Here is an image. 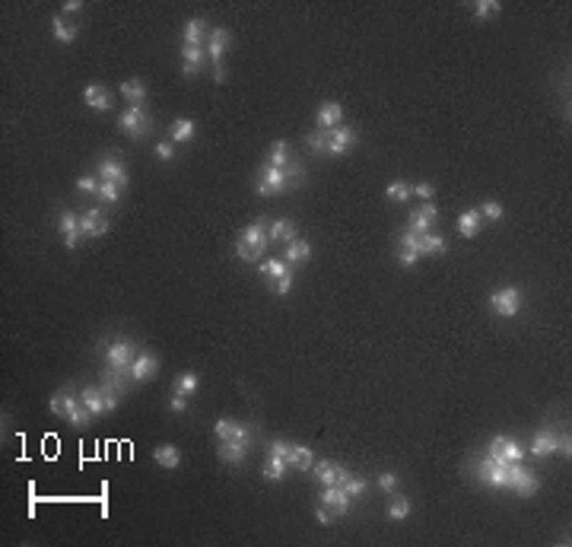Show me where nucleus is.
<instances>
[{"instance_id": "1", "label": "nucleus", "mask_w": 572, "mask_h": 547, "mask_svg": "<svg viewBox=\"0 0 572 547\" xmlns=\"http://www.w3.org/2000/svg\"><path fill=\"white\" fill-rule=\"evenodd\" d=\"M99 353H102L105 373L118 375V379H130V369H134V360H137V344L124 334H115V338L102 340L99 344Z\"/></svg>"}, {"instance_id": "2", "label": "nucleus", "mask_w": 572, "mask_h": 547, "mask_svg": "<svg viewBox=\"0 0 572 547\" xmlns=\"http://www.w3.org/2000/svg\"><path fill=\"white\" fill-rule=\"evenodd\" d=\"M48 410H51L54 417H64L70 426H89L93 423V414L83 408V401H80V391L73 385L67 388L54 391L51 401H48Z\"/></svg>"}, {"instance_id": "3", "label": "nucleus", "mask_w": 572, "mask_h": 547, "mask_svg": "<svg viewBox=\"0 0 572 547\" xmlns=\"http://www.w3.org/2000/svg\"><path fill=\"white\" fill-rule=\"evenodd\" d=\"M153 112H150V105H128L121 112V118H118V128L128 134L130 140H147L150 134H153Z\"/></svg>"}, {"instance_id": "4", "label": "nucleus", "mask_w": 572, "mask_h": 547, "mask_svg": "<svg viewBox=\"0 0 572 547\" xmlns=\"http://www.w3.org/2000/svg\"><path fill=\"white\" fill-rule=\"evenodd\" d=\"M229 42H233V35H229V29H226V26H213V29H210L207 54H210V61H213V77H217V83H223V80H226L223 54H226V48H229Z\"/></svg>"}, {"instance_id": "5", "label": "nucleus", "mask_w": 572, "mask_h": 547, "mask_svg": "<svg viewBox=\"0 0 572 547\" xmlns=\"http://www.w3.org/2000/svg\"><path fill=\"white\" fill-rule=\"evenodd\" d=\"M254 191L258 194H283L289 191V178H286V169H274V165H261L258 178H254Z\"/></svg>"}, {"instance_id": "6", "label": "nucleus", "mask_w": 572, "mask_h": 547, "mask_svg": "<svg viewBox=\"0 0 572 547\" xmlns=\"http://www.w3.org/2000/svg\"><path fill=\"white\" fill-rule=\"evenodd\" d=\"M318 503L324 506V509H328L334 519H344V515L353 509V496H350L344 487H321Z\"/></svg>"}, {"instance_id": "7", "label": "nucleus", "mask_w": 572, "mask_h": 547, "mask_svg": "<svg viewBox=\"0 0 572 547\" xmlns=\"http://www.w3.org/2000/svg\"><path fill=\"white\" fill-rule=\"evenodd\" d=\"M490 309L499 318H515L521 312V290L519 287H503L490 296Z\"/></svg>"}, {"instance_id": "8", "label": "nucleus", "mask_w": 572, "mask_h": 547, "mask_svg": "<svg viewBox=\"0 0 572 547\" xmlns=\"http://www.w3.org/2000/svg\"><path fill=\"white\" fill-rule=\"evenodd\" d=\"M254 445V433L252 436H242V439H229V443H219L217 445V455L223 465H245V458H248V452H252Z\"/></svg>"}, {"instance_id": "9", "label": "nucleus", "mask_w": 572, "mask_h": 547, "mask_svg": "<svg viewBox=\"0 0 572 547\" xmlns=\"http://www.w3.org/2000/svg\"><path fill=\"white\" fill-rule=\"evenodd\" d=\"M95 175H99L102 182H115L118 188H128L130 185L128 165H124L118 156H99V163H95Z\"/></svg>"}, {"instance_id": "10", "label": "nucleus", "mask_w": 572, "mask_h": 547, "mask_svg": "<svg viewBox=\"0 0 572 547\" xmlns=\"http://www.w3.org/2000/svg\"><path fill=\"white\" fill-rule=\"evenodd\" d=\"M312 471H315V480H318L321 487H340L344 480L350 478V468H347V465H337V461H331V458L315 461Z\"/></svg>"}, {"instance_id": "11", "label": "nucleus", "mask_w": 572, "mask_h": 547, "mask_svg": "<svg viewBox=\"0 0 572 547\" xmlns=\"http://www.w3.org/2000/svg\"><path fill=\"white\" fill-rule=\"evenodd\" d=\"M108 229H112V220H108V213L102 207H93L86 213H80V233H83V239H99Z\"/></svg>"}, {"instance_id": "12", "label": "nucleus", "mask_w": 572, "mask_h": 547, "mask_svg": "<svg viewBox=\"0 0 572 547\" xmlns=\"http://www.w3.org/2000/svg\"><path fill=\"white\" fill-rule=\"evenodd\" d=\"M356 143H359L356 130L350 128V124H337V128L331 130V137H328V156H347Z\"/></svg>"}, {"instance_id": "13", "label": "nucleus", "mask_w": 572, "mask_h": 547, "mask_svg": "<svg viewBox=\"0 0 572 547\" xmlns=\"http://www.w3.org/2000/svg\"><path fill=\"white\" fill-rule=\"evenodd\" d=\"M58 229H61V235H64V248H77L80 245V239H83V233H80V213L77 210H61L58 213Z\"/></svg>"}, {"instance_id": "14", "label": "nucleus", "mask_w": 572, "mask_h": 547, "mask_svg": "<svg viewBox=\"0 0 572 547\" xmlns=\"http://www.w3.org/2000/svg\"><path fill=\"white\" fill-rule=\"evenodd\" d=\"M436 217H439V210H436V204L433 200H423V204H416L414 210H410V220H407V226L414 229V233H429V226L436 223Z\"/></svg>"}, {"instance_id": "15", "label": "nucleus", "mask_w": 572, "mask_h": 547, "mask_svg": "<svg viewBox=\"0 0 572 547\" xmlns=\"http://www.w3.org/2000/svg\"><path fill=\"white\" fill-rule=\"evenodd\" d=\"M207 64V48L200 45H182V73L184 77H198Z\"/></svg>"}, {"instance_id": "16", "label": "nucleus", "mask_w": 572, "mask_h": 547, "mask_svg": "<svg viewBox=\"0 0 572 547\" xmlns=\"http://www.w3.org/2000/svg\"><path fill=\"white\" fill-rule=\"evenodd\" d=\"M156 373H159L156 353H150V350H140L137 360H134V369H130V379H134V382H150V379H153Z\"/></svg>"}, {"instance_id": "17", "label": "nucleus", "mask_w": 572, "mask_h": 547, "mask_svg": "<svg viewBox=\"0 0 572 547\" xmlns=\"http://www.w3.org/2000/svg\"><path fill=\"white\" fill-rule=\"evenodd\" d=\"M556 439H560V430H540L534 439H531V455L534 458H550V455H556Z\"/></svg>"}, {"instance_id": "18", "label": "nucleus", "mask_w": 572, "mask_h": 547, "mask_svg": "<svg viewBox=\"0 0 572 547\" xmlns=\"http://www.w3.org/2000/svg\"><path fill=\"white\" fill-rule=\"evenodd\" d=\"M213 433H217L219 443H229V439H242V436H252V426L248 423H239L233 417H219L213 423Z\"/></svg>"}, {"instance_id": "19", "label": "nucleus", "mask_w": 572, "mask_h": 547, "mask_svg": "<svg viewBox=\"0 0 572 547\" xmlns=\"http://www.w3.org/2000/svg\"><path fill=\"white\" fill-rule=\"evenodd\" d=\"M296 235H299V229H296L293 220L280 217V220H270V223H267V239H270V245H286V242H293Z\"/></svg>"}, {"instance_id": "20", "label": "nucleus", "mask_w": 572, "mask_h": 547, "mask_svg": "<svg viewBox=\"0 0 572 547\" xmlns=\"http://www.w3.org/2000/svg\"><path fill=\"white\" fill-rule=\"evenodd\" d=\"M267 223L270 220H254L252 226H245L242 233H239V242H245V245H254V248H267L270 245V239H267Z\"/></svg>"}, {"instance_id": "21", "label": "nucleus", "mask_w": 572, "mask_h": 547, "mask_svg": "<svg viewBox=\"0 0 572 547\" xmlns=\"http://www.w3.org/2000/svg\"><path fill=\"white\" fill-rule=\"evenodd\" d=\"M83 102H86L93 112H108V108H112V93H108V86H102V83H89V86L83 89Z\"/></svg>"}, {"instance_id": "22", "label": "nucleus", "mask_w": 572, "mask_h": 547, "mask_svg": "<svg viewBox=\"0 0 572 547\" xmlns=\"http://www.w3.org/2000/svg\"><path fill=\"white\" fill-rule=\"evenodd\" d=\"M309 258H312V245L305 242L302 235H296L293 242H286V268H289V270L302 268Z\"/></svg>"}, {"instance_id": "23", "label": "nucleus", "mask_w": 572, "mask_h": 547, "mask_svg": "<svg viewBox=\"0 0 572 547\" xmlns=\"http://www.w3.org/2000/svg\"><path fill=\"white\" fill-rule=\"evenodd\" d=\"M207 35H210L207 19L191 16L182 29V45H200V48H204V45H207Z\"/></svg>"}, {"instance_id": "24", "label": "nucleus", "mask_w": 572, "mask_h": 547, "mask_svg": "<svg viewBox=\"0 0 572 547\" xmlns=\"http://www.w3.org/2000/svg\"><path fill=\"white\" fill-rule=\"evenodd\" d=\"M80 401H83V408L93 414V420L102 417V414H108V410H105V395H102L99 385H86V388H80Z\"/></svg>"}, {"instance_id": "25", "label": "nucleus", "mask_w": 572, "mask_h": 547, "mask_svg": "<svg viewBox=\"0 0 572 547\" xmlns=\"http://www.w3.org/2000/svg\"><path fill=\"white\" fill-rule=\"evenodd\" d=\"M286 465L293 471H302V474H309L315 465V452L309 449V445L302 443H293V452H289V458H286Z\"/></svg>"}, {"instance_id": "26", "label": "nucleus", "mask_w": 572, "mask_h": 547, "mask_svg": "<svg viewBox=\"0 0 572 547\" xmlns=\"http://www.w3.org/2000/svg\"><path fill=\"white\" fill-rule=\"evenodd\" d=\"M337 124H344V105H340V102H321L318 128L321 130H334Z\"/></svg>"}, {"instance_id": "27", "label": "nucleus", "mask_w": 572, "mask_h": 547, "mask_svg": "<svg viewBox=\"0 0 572 547\" xmlns=\"http://www.w3.org/2000/svg\"><path fill=\"white\" fill-rule=\"evenodd\" d=\"M512 490H515V496H521V500H528V496H534V493L540 490V478H538V474H534L531 468H525V471L519 474V478H515Z\"/></svg>"}, {"instance_id": "28", "label": "nucleus", "mask_w": 572, "mask_h": 547, "mask_svg": "<svg viewBox=\"0 0 572 547\" xmlns=\"http://www.w3.org/2000/svg\"><path fill=\"white\" fill-rule=\"evenodd\" d=\"M194 134H198V128H194L191 118H175V121L169 124V140H172L175 147H178V143H191Z\"/></svg>"}, {"instance_id": "29", "label": "nucleus", "mask_w": 572, "mask_h": 547, "mask_svg": "<svg viewBox=\"0 0 572 547\" xmlns=\"http://www.w3.org/2000/svg\"><path fill=\"white\" fill-rule=\"evenodd\" d=\"M416 252H420V258H423V255H445L449 252V239H445V235H436V233H423L420 242H416Z\"/></svg>"}, {"instance_id": "30", "label": "nucleus", "mask_w": 572, "mask_h": 547, "mask_svg": "<svg viewBox=\"0 0 572 547\" xmlns=\"http://www.w3.org/2000/svg\"><path fill=\"white\" fill-rule=\"evenodd\" d=\"M153 461H156L159 468H178V465H182V449H178L175 443L156 445V452H153Z\"/></svg>"}, {"instance_id": "31", "label": "nucleus", "mask_w": 572, "mask_h": 547, "mask_svg": "<svg viewBox=\"0 0 572 547\" xmlns=\"http://www.w3.org/2000/svg\"><path fill=\"white\" fill-rule=\"evenodd\" d=\"M289 163H293V150H289V143H286V140H274V143H270V153H267V165H274V169H286Z\"/></svg>"}, {"instance_id": "32", "label": "nucleus", "mask_w": 572, "mask_h": 547, "mask_svg": "<svg viewBox=\"0 0 572 547\" xmlns=\"http://www.w3.org/2000/svg\"><path fill=\"white\" fill-rule=\"evenodd\" d=\"M77 32H80L77 23H67L64 16H54V19H51V35H54V38H58L61 45L77 42Z\"/></svg>"}, {"instance_id": "33", "label": "nucleus", "mask_w": 572, "mask_h": 547, "mask_svg": "<svg viewBox=\"0 0 572 547\" xmlns=\"http://www.w3.org/2000/svg\"><path fill=\"white\" fill-rule=\"evenodd\" d=\"M410 513H414V500H410V496H404V493L391 496V503H388V519L391 522H404Z\"/></svg>"}, {"instance_id": "34", "label": "nucleus", "mask_w": 572, "mask_h": 547, "mask_svg": "<svg viewBox=\"0 0 572 547\" xmlns=\"http://www.w3.org/2000/svg\"><path fill=\"white\" fill-rule=\"evenodd\" d=\"M480 226H484L480 210H464V213L458 217V233L464 235V239H474V235L480 233Z\"/></svg>"}, {"instance_id": "35", "label": "nucleus", "mask_w": 572, "mask_h": 547, "mask_svg": "<svg viewBox=\"0 0 572 547\" xmlns=\"http://www.w3.org/2000/svg\"><path fill=\"white\" fill-rule=\"evenodd\" d=\"M286 468H289V465H286L283 458H277V455H267V458H264V471H261V478L270 480V484H280V480L286 478Z\"/></svg>"}, {"instance_id": "36", "label": "nucleus", "mask_w": 572, "mask_h": 547, "mask_svg": "<svg viewBox=\"0 0 572 547\" xmlns=\"http://www.w3.org/2000/svg\"><path fill=\"white\" fill-rule=\"evenodd\" d=\"M121 96L128 99V105H143L147 102V86H143V80H124L121 83Z\"/></svg>"}, {"instance_id": "37", "label": "nucleus", "mask_w": 572, "mask_h": 547, "mask_svg": "<svg viewBox=\"0 0 572 547\" xmlns=\"http://www.w3.org/2000/svg\"><path fill=\"white\" fill-rule=\"evenodd\" d=\"M261 277L267 280V287L274 283V280H280L283 274H289V268H286V261H280V258H267V261H261Z\"/></svg>"}, {"instance_id": "38", "label": "nucleus", "mask_w": 572, "mask_h": 547, "mask_svg": "<svg viewBox=\"0 0 572 547\" xmlns=\"http://www.w3.org/2000/svg\"><path fill=\"white\" fill-rule=\"evenodd\" d=\"M198 385H200L198 373H178V375H175V382H172V391H175V395H184V398H191V395L198 391Z\"/></svg>"}, {"instance_id": "39", "label": "nucleus", "mask_w": 572, "mask_h": 547, "mask_svg": "<svg viewBox=\"0 0 572 547\" xmlns=\"http://www.w3.org/2000/svg\"><path fill=\"white\" fill-rule=\"evenodd\" d=\"M328 137L331 130H312V134H305V147L312 150L315 156H328Z\"/></svg>"}, {"instance_id": "40", "label": "nucleus", "mask_w": 572, "mask_h": 547, "mask_svg": "<svg viewBox=\"0 0 572 547\" xmlns=\"http://www.w3.org/2000/svg\"><path fill=\"white\" fill-rule=\"evenodd\" d=\"M385 198H391L394 204H404V200L414 198V185L410 182H391L388 188H385Z\"/></svg>"}, {"instance_id": "41", "label": "nucleus", "mask_w": 572, "mask_h": 547, "mask_svg": "<svg viewBox=\"0 0 572 547\" xmlns=\"http://www.w3.org/2000/svg\"><path fill=\"white\" fill-rule=\"evenodd\" d=\"M121 191L124 188H118L115 182H102V178H99V194H95V198L102 200V204H118V200H121Z\"/></svg>"}, {"instance_id": "42", "label": "nucleus", "mask_w": 572, "mask_h": 547, "mask_svg": "<svg viewBox=\"0 0 572 547\" xmlns=\"http://www.w3.org/2000/svg\"><path fill=\"white\" fill-rule=\"evenodd\" d=\"M235 255H239V261H245V264H261L264 248H254V245H245V242L235 239Z\"/></svg>"}, {"instance_id": "43", "label": "nucleus", "mask_w": 572, "mask_h": 547, "mask_svg": "<svg viewBox=\"0 0 572 547\" xmlns=\"http://www.w3.org/2000/svg\"><path fill=\"white\" fill-rule=\"evenodd\" d=\"M340 487H344V490H347V493L356 500V496H363L366 490H369V480H366V478H359V474H353V471H350V478L344 480Z\"/></svg>"}, {"instance_id": "44", "label": "nucleus", "mask_w": 572, "mask_h": 547, "mask_svg": "<svg viewBox=\"0 0 572 547\" xmlns=\"http://www.w3.org/2000/svg\"><path fill=\"white\" fill-rule=\"evenodd\" d=\"M499 10H503V7H499L496 0H477V3H474V13H477V19H480V23H486L490 16H496Z\"/></svg>"}, {"instance_id": "45", "label": "nucleus", "mask_w": 572, "mask_h": 547, "mask_svg": "<svg viewBox=\"0 0 572 547\" xmlns=\"http://www.w3.org/2000/svg\"><path fill=\"white\" fill-rule=\"evenodd\" d=\"M286 178H289V188H299L305 182V165L293 156V163L286 165Z\"/></svg>"}, {"instance_id": "46", "label": "nucleus", "mask_w": 572, "mask_h": 547, "mask_svg": "<svg viewBox=\"0 0 572 547\" xmlns=\"http://www.w3.org/2000/svg\"><path fill=\"white\" fill-rule=\"evenodd\" d=\"M499 455H503L505 461H521L525 458V449L519 445V439H505V445L499 449Z\"/></svg>"}, {"instance_id": "47", "label": "nucleus", "mask_w": 572, "mask_h": 547, "mask_svg": "<svg viewBox=\"0 0 572 547\" xmlns=\"http://www.w3.org/2000/svg\"><path fill=\"white\" fill-rule=\"evenodd\" d=\"M289 452H293V443L289 439H270L267 443V455H277V458H289Z\"/></svg>"}, {"instance_id": "48", "label": "nucleus", "mask_w": 572, "mask_h": 547, "mask_svg": "<svg viewBox=\"0 0 572 547\" xmlns=\"http://www.w3.org/2000/svg\"><path fill=\"white\" fill-rule=\"evenodd\" d=\"M480 217L490 220V223H496V220H503V204L499 200H486L484 207H480Z\"/></svg>"}, {"instance_id": "49", "label": "nucleus", "mask_w": 572, "mask_h": 547, "mask_svg": "<svg viewBox=\"0 0 572 547\" xmlns=\"http://www.w3.org/2000/svg\"><path fill=\"white\" fill-rule=\"evenodd\" d=\"M270 293H277V296H289V293H293V270L283 274L280 280H274V283H270Z\"/></svg>"}, {"instance_id": "50", "label": "nucleus", "mask_w": 572, "mask_h": 547, "mask_svg": "<svg viewBox=\"0 0 572 547\" xmlns=\"http://www.w3.org/2000/svg\"><path fill=\"white\" fill-rule=\"evenodd\" d=\"M77 191L80 194H99V175H83V178H77Z\"/></svg>"}, {"instance_id": "51", "label": "nucleus", "mask_w": 572, "mask_h": 547, "mask_svg": "<svg viewBox=\"0 0 572 547\" xmlns=\"http://www.w3.org/2000/svg\"><path fill=\"white\" fill-rule=\"evenodd\" d=\"M375 484H379L385 493H394V490H398V474H394V471H381Z\"/></svg>"}, {"instance_id": "52", "label": "nucleus", "mask_w": 572, "mask_h": 547, "mask_svg": "<svg viewBox=\"0 0 572 547\" xmlns=\"http://www.w3.org/2000/svg\"><path fill=\"white\" fill-rule=\"evenodd\" d=\"M153 153H156V159L169 163V159H175V143H172V140H159L156 147H153Z\"/></svg>"}, {"instance_id": "53", "label": "nucleus", "mask_w": 572, "mask_h": 547, "mask_svg": "<svg viewBox=\"0 0 572 547\" xmlns=\"http://www.w3.org/2000/svg\"><path fill=\"white\" fill-rule=\"evenodd\" d=\"M556 455H563V458H569V455H572L569 430H560V439H556Z\"/></svg>"}, {"instance_id": "54", "label": "nucleus", "mask_w": 572, "mask_h": 547, "mask_svg": "<svg viewBox=\"0 0 572 547\" xmlns=\"http://www.w3.org/2000/svg\"><path fill=\"white\" fill-rule=\"evenodd\" d=\"M398 261H401V268H414L416 261H420V252H416V248H401Z\"/></svg>"}, {"instance_id": "55", "label": "nucleus", "mask_w": 572, "mask_h": 547, "mask_svg": "<svg viewBox=\"0 0 572 547\" xmlns=\"http://www.w3.org/2000/svg\"><path fill=\"white\" fill-rule=\"evenodd\" d=\"M169 410H172V414H184V410H188V398L172 391V398H169Z\"/></svg>"}, {"instance_id": "56", "label": "nucleus", "mask_w": 572, "mask_h": 547, "mask_svg": "<svg viewBox=\"0 0 572 547\" xmlns=\"http://www.w3.org/2000/svg\"><path fill=\"white\" fill-rule=\"evenodd\" d=\"M416 242H420V233H414V229H404L401 233V248H416Z\"/></svg>"}, {"instance_id": "57", "label": "nucleus", "mask_w": 572, "mask_h": 547, "mask_svg": "<svg viewBox=\"0 0 572 547\" xmlns=\"http://www.w3.org/2000/svg\"><path fill=\"white\" fill-rule=\"evenodd\" d=\"M414 194L416 198H420V204H423V200H429L436 194V185H429V182H423V185H416L414 188Z\"/></svg>"}, {"instance_id": "58", "label": "nucleus", "mask_w": 572, "mask_h": 547, "mask_svg": "<svg viewBox=\"0 0 572 547\" xmlns=\"http://www.w3.org/2000/svg\"><path fill=\"white\" fill-rule=\"evenodd\" d=\"M315 519H318L321 525H331V522H334V515H331L324 506H318V509H315Z\"/></svg>"}, {"instance_id": "59", "label": "nucleus", "mask_w": 572, "mask_h": 547, "mask_svg": "<svg viewBox=\"0 0 572 547\" xmlns=\"http://www.w3.org/2000/svg\"><path fill=\"white\" fill-rule=\"evenodd\" d=\"M80 10H83L80 0H67V3H64V13H80Z\"/></svg>"}, {"instance_id": "60", "label": "nucleus", "mask_w": 572, "mask_h": 547, "mask_svg": "<svg viewBox=\"0 0 572 547\" xmlns=\"http://www.w3.org/2000/svg\"><path fill=\"white\" fill-rule=\"evenodd\" d=\"M505 439H509V436H496V439L490 443V449H486V452H499V449L505 445Z\"/></svg>"}]
</instances>
